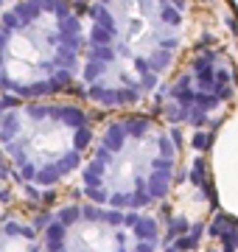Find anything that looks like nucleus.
<instances>
[{"mask_svg":"<svg viewBox=\"0 0 238 252\" xmlns=\"http://www.w3.org/2000/svg\"><path fill=\"white\" fill-rule=\"evenodd\" d=\"M182 34L177 0H92L79 67L84 95L107 109L140 104L171 70Z\"/></svg>","mask_w":238,"mask_h":252,"instance_id":"nucleus-1","label":"nucleus"},{"mask_svg":"<svg viewBox=\"0 0 238 252\" xmlns=\"http://www.w3.org/2000/svg\"><path fill=\"white\" fill-rule=\"evenodd\" d=\"M174 135L151 118H115L92 140L82 162V193L87 202L115 210L146 213L168 196L177 180Z\"/></svg>","mask_w":238,"mask_h":252,"instance_id":"nucleus-2","label":"nucleus"},{"mask_svg":"<svg viewBox=\"0 0 238 252\" xmlns=\"http://www.w3.org/2000/svg\"><path fill=\"white\" fill-rule=\"evenodd\" d=\"M84 26L67 0H14L0 11V90L45 98L79 79Z\"/></svg>","mask_w":238,"mask_h":252,"instance_id":"nucleus-3","label":"nucleus"},{"mask_svg":"<svg viewBox=\"0 0 238 252\" xmlns=\"http://www.w3.org/2000/svg\"><path fill=\"white\" fill-rule=\"evenodd\" d=\"M92 146L84 109L59 101H31L0 115V149L11 171L31 188H54L82 168Z\"/></svg>","mask_w":238,"mask_h":252,"instance_id":"nucleus-4","label":"nucleus"},{"mask_svg":"<svg viewBox=\"0 0 238 252\" xmlns=\"http://www.w3.org/2000/svg\"><path fill=\"white\" fill-rule=\"evenodd\" d=\"M39 241L42 252H157L163 233L149 213L70 202L45 219Z\"/></svg>","mask_w":238,"mask_h":252,"instance_id":"nucleus-5","label":"nucleus"},{"mask_svg":"<svg viewBox=\"0 0 238 252\" xmlns=\"http://www.w3.org/2000/svg\"><path fill=\"white\" fill-rule=\"evenodd\" d=\"M233 70L219 54L193 59L191 67L171 81L163 95V112L177 124H202L230 98Z\"/></svg>","mask_w":238,"mask_h":252,"instance_id":"nucleus-6","label":"nucleus"},{"mask_svg":"<svg viewBox=\"0 0 238 252\" xmlns=\"http://www.w3.org/2000/svg\"><path fill=\"white\" fill-rule=\"evenodd\" d=\"M0 252H42L39 233L28 221L6 219L0 221Z\"/></svg>","mask_w":238,"mask_h":252,"instance_id":"nucleus-7","label":"nucleus"},{"mask_svg":"<svg viewBox=\"0 0 238 252\" xmlns=\"http://www.w3.org/2000/svg\"><path fill=\"white\" fill-rule=\"evenodd\" d=\"M14 0H0V9H6V6H11Z\"/></svg>","mask_w":238,"mask_h":252,"instance_id":"nucleus-8","label":"nucleus"}]
</instances>
